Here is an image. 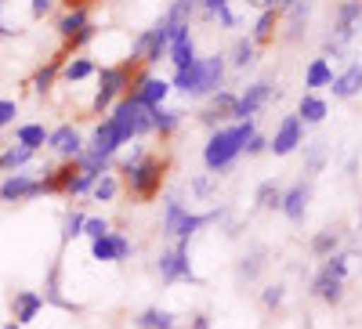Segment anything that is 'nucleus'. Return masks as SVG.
<instances>
[{
  "label": "nucleus",
  "mask_w": 362,
  "mask_h": 329,
  "mask_svg": "<svg viewBox=\"0 0 362 329\" xmlns=\"http://www.w3.org/2000/svg\"><path fill=\"white\" fill-rule=\"evenodd\" d=\"M254 134H257L254 119H235V127H218L214 134L206 138V145H203V163H206V170H214V174L228 170L239 156H243V145H247Z\"/></svg>",
  "instance_id": "nucleus-1"
},
{
  "label": "nucleus",
  "mask_w": 362,
  "mask_h": 329,
  "mask_svg": "<svg viewBox=\"0 0 362 329\" xmlns=\"http://www.w3.org/2000/svg\"><path fill=\"white\" fill-rule=\"evenodd\" d=\"M163 177H167V160L160 156H141L134 163H124V185L134 199H156L163 189Z\"/></svg>",
  "instance_id": "nucleus-2"
},
{
  "label": "nucleus",
  "mask_w": 362,
  "mask_h": 329,
  "mask_svg": "<svg viewBox=\"0 0 362 329\" xmlns=\"http://www.w3.org/2000/svg\"><path fill=\"white\" fill-rule=\"evenodd\" d=\"M138 66H141V62H138L134 54L127 58V62H119V66H102V73H98V91H95V102H90V109H95L98 116L109 112L119 98L127 95L131 76H134Z\"/></svg>",
  "instance_id": "nucleus-3"
},
{
  "label": "nucleus",
  "mask_w": 362,
  "mask_h": 329,
  "mask_svg": "<svg viewBox=\"0 0 362 329\" xmlns=\"http://www.w3.org/2000/svg\"><path fill=\"white\" fill-rule=\"evenodd\" d=\"M167 44H170V25L160 18L153 29H145V33L134 40V58H138V62L141 66H153V62H160V58L167 54Z\"/></svg>",
  "instance_id": "nucleus-4"
},
{
  "label": "nucleus",
  "mask_w": 362,
  "mask_h": 329,
  "mask_svg": "<svg viewBox=\"0 0 362 329\" xmlns=\"http://www.w3.org/2000/svg\"><path fill=\"white\" fill-rule=\"evenodd\" d=\"M160 279L163 282H196V272H192V261H189V246L185 243H177V246L160 253Z\"/></svg>",
  "instance_id": "nucleus-5"
},
{
  "label": "nucleus",
  "mask_w": 362,
  "mask_h": 329,
  "mask_svg": "<svg viewBox=\"0 0 362 329\" xmlns=\"http://www.w3.org/2000/svg\"><path fill=\"white\" fill-rule=\"evenodd\" d=\"M44 196V185L40 177H29V174H8L0 181V203H29V199H40Z\"/></svg>",
  "instance_id": "nucleus-6"
},
{
  "label": "nucleus",
  "mask_w": 362,
  "mask_h": 329,
  "mask_svg": "<svg viewBox=\"0 0 362 329\" xmlns=\"http://www.w3.org/2000/svg\"><path fill=\"white\" fill-rule=\"evenodd\" d=\"M300 145H305V124H300L297 112H293V116H286L279 124V131L268 138V152L272 156H290V152H297Z\"/></svg>",
  "instance_id": "nucleus-7"
},
{
  "label": "nucleus",
  "mask_w": 362,
  "mask_h": 329,
  "mask_svg": "<svg viewBox=\"0 0 362 329\" xmlns=\"http://www.w3.org/2000/svg\"><path fill=\"white\" fill-rule=\"evenodd\" d=\"M90 257L95 261H105V264H116V261H127L131 257V239L124 232H109L102 239L90 243Z\"/></svg>",
  "instance_id": "nucleus-8"
},
{
  "label": "nucleus",
  "mask_w": 362,
  "mask_h": 329,
  "mask_svg": "<svg viewBox=\"0 0 362 329\" xmlns=\"http://www.w3.org/2000/svg\"><path fill=\"white\" fill-rule=\"evenodd\" d=\"M47 148H54L62 160H76L83 152V138H80V131L73 124H62V127L47 131Z\"/></svg>",
  "instance_id": "nucleus-9"
},
{
  "label": "nucleus",
  "mask_w": 362,
  "mask_h": 329,
  "mask_svg": "<svg viewBox=\"0 0 362 329\" xmlns=\"http://www.w3.org/2000/svg\"><path fill=\"white\" fill-rule=\"evenodd\" d=\"M268 98H272V83H268V80L250 83L247 91L235 98V116H232V119H254V112H257Z\"/></svg>",
  "instance_id": "nucleus-10"
},
{
  "label": "nucleus",
  "mask_w": 362,
  "mask_h": 329,
  "mask_svg": "<svg viewBox=\"0 0 362 329\" xmlns=\"http://www.w3.org/2000/svg\"><path fill=\"white\" fill-rule=\"evenodd\" d=\"M44 311V297L37 289H18L11 297V322L18 325H29V322H37V315Z\"/></svg>",
  "instance_id": "nucleus-11"
},
{
  "label": "nucleus",
  "mask_w": 362,
  "mask_h": 329,
  "mask_svg": "<svg viewBox=\"0 0 362 329\" xmlns=\"http://www.w3.org/2000/svg\"><path fill=\"white\" fill-rule=\"evenodd\" d=\"M308 199H312V189H308L305 181H297V185L283 189V206H279V210H283L290 221H300V217L308 214Z\"/></svg>",
  "instance_id": "nucleus-12"
},
{
  "label": "nucleus",
  "mask_w": 362,
  "mask_h": 329,
  "mask_svg": "<svg viewBox=\"0 0 362 329\" xmlns=\"http://www.w3.org/2000/svg\"><path fill=\"white\" fill-rule=\"evenodd\" d=\"M235 98L239 95H232V91H214V95H210V105L199 112V119L206 127H214L218 119H232L235 116Z\"/></svg>",
  "instance_id": "nucleus-13"
},
{
  "label": "nucleus",
  "mask_w": 362,
  "mask_h": 329,
  "mask_svg": "<svg viewBox=\"0 0 362 329\" xmlns=\"http://www.w3.org/2000/svg\"><path fill=\"white\" fill-rule=\"evenodd\" d=\"M76 163L73 160H66L62 167H54V170H44V177H40V185H44V196L47 192H66L69 196V189H73V181H76Z\"/></svg>",
  "instance_id": "nucleus-14"
},
{
  "label": "nucleus",
  "mask_w": 362,
  "mask_h": 329,
  "mask_svg": "<svg viewBox=\"0 0 362 329\" xmlns=\"http://www.w3.org/2000/svg\"><path fill=\"white\" fill-rule=\"evenodd\" d=\"M358 22H362V0H344L341 11H337V40H334L337 47H341L344 40H351V37H355Z\"/></svg>",
  "instance_id": "nucleus-15"
},
{
  "label": "nucleus",
  "mask_w": 362,
  "mask_h": 329,
  "mask_svg": "<svg viewBox=\"0 0 362 329\" xmlns=\"http://www.w3.org/2000/svg\"><path fill=\"white\" fill-rule=\"evenodd\" d=\"M221 80H225V58H221V54L203 58V80H199V91H196V95H214V91H221Z\"/></svg>",
  "instance_id": "nucleus-16"
},
{
  "label": "nucleus",
  "mask_w": 362,
  "mask_h": 329,
  "mask_svg": "<svg viewBox=\"0 0 362 329\" xmlns=\"http://www.w3.org/2000/svg\"><path fill=\"white\" fill-rule=\"evenodd\" d=\"M62 66H66V51H58L54 58H47V62L37 69V76H33V91L37 95H47L51 87H54V80L62 76Z\"/></svg>",
  "instance_id": "nucleus-17"
},
{
  "label": "nucleus",
  "mask_w": 362,
  "mask_h": 329,
  "mask_svg": "<svg viewBox=\"0 0 362 329\" xmlns=\"http://www.w3.org/2000/svg\"><path fill=\"white\" fill-rule=\"evenodd\" d=\"M199 80H203V58H196V62L185 66V69H174V76H170V91L196 95V91H199Z\"/></svg>",
  "instance_id": "nucleus-18"
},
{
  "label": "nucleus",
  "mask_w": 362,
  "mask_h": 329,
  "mask_svg": "<svg viewBox=\"0 0 362 329\" xmlns=\"http://www.w3.org/2000/svg\"><path fill=\"white\" fill-rule=\"evenodd\" d=\"M329 91H334V98H355L362 91V66H348L341 76H334Z\"/></svg>",
  "instance_id": "nucleus-19"
},
{
  "label": "nucleus",
  "mask_w": 362,
  "mask_h": 329,
  "mask_svg": "<svg viewBox=\"0 0 362 329\" xmlns=\"http://www.w3.org/2000/svg\"><path fill=\"white\" fill-rule=\"evenodd\" d=\"M312 293L319 297V301H326V304H341V301H344V282L334 279L329 272H319V275L312 279Z\"/></svg>",
  "instance_id": "nucleus-20"
},
{
  "label": "nucleus",
  "mask_w": 362,
  "mask_h": 329,
  "mask_svg": "<svg viewBox=\"0 0 362 329\" xmlns=\"http://www.w3.org/2000/svg\"><path fill=\"white\" fill-rule=\"evenodd\" d=\"M221 217V210H206V214H185L181 217V225H177V232H174V239L177 243H185L189 246V239L199 232V228H206L210 221H218Z\"/></svg>",
  "instance_id": "nucleus-21"
},
{
  "label": "nucleus",
  "mask_w": 362,
  "mask_h": 329,
  "mask_svg": "<svg viewBox=\"0 0 362 329\" xmlns=\"http://www.w3.org/2000/svg\"><path fill=\"white\" fill-rule=\"evenodd\" d=\"M15 145L29 148V152H40V148L47 145V127L44 124H22V127H15Z\"/></svg>",
  "instance_id": "nucleus-22"
},
{
  "label": "nucleus",
  "mask_w": 362,
  "mask_h": 329,
  "mask_svg": "<svg viewBox=\"0 0 362 329\" xmlns=\"http://www.w3.org/2000/svg\"><path fill=\"white\" fill-rule=\"evenodd\" d=\"M33 156L37 152H29V148H22V145H11V148H4V152H0V174H18L22 167H29L33 163Z\"/></svg>",
  "instance_id": "nucleus-23"
},
{
  "label": "nucleus",
  "mask_w": 362,
  "mask_h": 329,
  "mask_svg": "<svg viewBox=\"0 0 362 329\" xmlns=\"http://www.w3.org/2000/svg\"><path fill=\"white\" fill-rule=\"evenodd\" d=\"M326 112H329V105L319 95H305L300 105H297V119H300V124H322Z\"/></svg>",
  "instance_id": "nucleus-24"
},
{
  "label": "nucleus",
  "mask_w": 362,
  "mask_h": 329,
  "mask_svg": "<svg viewBox=\"0 0 362 329\" xmlns=\"http://www.w3.org/2000/svg\"><path fill=\"white\" fill-rule=\"evenodd\" d=\"M83 25H90V15H87V8H69V11L62 15V22H58V37H62V40H69L73 33H80Z\"/></svg>",
  "instance_id": "nucleus-25"
},
{
  "label": "nucleus",
  "mask_w": 362,
  "mask_h": 329,
  "mask_svg": "<svg viewBox=\"0 0 362 329\" xmlns=\"http://www.w3.org/2000/svg\"><path fill=\"white\" fill-rule=\"evenodd\" d=\"M329 80H334L329 62H326V58H312V66L305 73V87H308V91H319V87H329Z\"/></svg>",
  "instance_id": "nucleus-26"
},
{
  "label": "nucleus",
  "mask_w": 362,
  "mask_h": 329,
  "mask_svg": "<svg viewBox=\"0 0 362 329\" xmlns=\"http://www.w3.org/2000/svg\"><path fill=\"white\" fill-rule=\"evenodd\" d=\"M177 124H181V112H177V109H167V105L153 109V131H156L160 138H170V134L177 131Z\"/></svg>",
  "instance_id": "nucleus-27"
},
{
  "label": "nucleus",
  "mask_w": 362,
  "mask_h": 329,
  "mask_svg": "<svg viewBox=\"0 0 362 329\" xmlns=\"http://www.w3.org/2000/svg\"><path fill=\"white\" fill-rule=\"evenodd\" d=\"M276 25H279V11H261V18L254 22V33H250V40L254 44H268L272 37H276Z\"/></svg>",
  "instance_id": "nucleus-28"
},
{
  "label": "nucleus",
  "mask_w": 362,
  "mask_h": 329,
  "mask_svg": "<svg viewBox=\"0 0 362 329\" xmlns=\"http://www.w3.org/2000/svg\"><path fill=\"white\" fill-rule=\"evenodd\" d=\"M44 304H54V308H66V311H80L73 301H66V297L62 293H58V268H51V272H47V282H44Z\"/></svg>",
  "instance_id": "nucleus-29"
},
{
  "label": "nucleus",
  "mask_w": 362,
  "mask_h": 329,
  "mask_svg": "<svg viewBox=\"0 0 362 329\" xmlns=\"http://www.w3.org/2000/svg\"><path fill=\"white\" fill-rule=\"evenodd\" d=\"M138 325H141V329H174L177 322H174V315H170L167 308H145V311L138 315Z\"/></svg>",
  "instance_id": "nucleus-30"
},
{
  "label": "nucleus",
  "mask_w": 362,
  "mask_h": 329,
  "mask_svg": "<svg viewBox=\"0 0 362 329\" xmlns=\"http://www.w3.org/2000/svg\"><path fill=\"white\" fill-rule=\"evenodd\" d=\"M98 69H95V62L90 58H69V62L62 66V80H69V83H80V80H87V76H95Z\"/></svg>",
  "instance_id": "nucleus-31"
},
{
  "label": "nucleus",
  "mask_w": 362,
  "mask_h": 329,
  "mask_svg": "<svg viewBox=\"0 0 362 329\" xmlns=\"http://www.w3.org/2000/svg\"><path fill=\"white\" fill-rule=\"evenodd\" d=\"M254 199H257V206H264V210H279L283 206V189L276 181H261Z\"/></svg>",
  "instance_id": "nucleus-32"
},
{
  "label": "nucleus",
  "mask_w": 362,
  "mask_h": 329,
  "mask_svg": "<svg viewBox=\"0 0 362 329\" xmlns=\"http://www.w3.org/2000/svg\"><path fill=\"white\" fill-rule=\"evenodd\" d=\"M337 243H341V235L334 228H322L315 239H312V253L315 257H329V253H337Z\"/></svg>",
  "instance_id": "nucleus-33"
},
{
  "label": "nucleus",
  "mask_w": 362,
  "mask_h": 329,
  "mask_svg": "<svg viewBox=\"0 0 362 329\" xmlns=\"http://www.w3.org/2000/svg\"><path fill=\"white\" fill-rule=\"evenodd\" d=\"M254 58H257V44H254L250 37L235 40V51H232V66H235V69H247V66H254Z\"/></svg>",
  "instance_id": "nucleus-34"
},
{
  "label": "nucleus",
  "mask_w": 362,
  "mask_h": 329,
  "mask_svg": "<svg viewBox=\"0 0 362 329\" xmlns=\"http://www.w3.org/2000/svg\"><path fill=\"white\" fill-rule=\"evenodd\" d=\"M185 214H189V210H185V203H181L177 196H170V199H167V214H163V232H167V235H174Z\"/></svg>",
  "instance_id": "nucleus-35"
},
{
  "label": "nucleus",
  "mask_w": 362,
  "mask_h": 329,
  "mask_svg": "<svg viewBox=\"0 0 362 329\" xmlns=\"http://www.w3.org/2000/svg\"><path fill=\"white\" fill-rule=\"evenodd\" d=\"M116 192H119V181H116L112 174H102V177H98V185L90 189V196H95L98 203H112V199H116Z\"/></svg>",
  "instance_id": "nucleus-36"
},
{
  "label": "nucleus",
  "mask_w": 362,
  "mask_h": 329,
  "mask_svg": "<svg viewBox=\"0 0 362 329\" xmlns=\"http://www.w3.org/2000/svg\"><path fill=\"white\" fill-rule=\"evenodd\" d=\"M112 228H109V221L105 217H83V235L95 243V239H102V235H109Z\"/></svg>",
  "instance_id": "nucleus-37"
},
{
  "label": "nucleus",
  "mask_w": 362,
  "mask_h": 329,
  "mask_svg": "<svg viewBox=\"0 0 362 329\" xmlns=\"http://www.w3.org/2000/svg\"><path fill=\"white\" fill-rule=\"evenodd\" d=\"M76 235H83V214L80 210L66 214V221H62V239H66V243H69V239H76Z\"/></svg>",
  "instance_id": "nucleus-38"
},
{
  "label": "nucleus",
  "mask_w": 362,
  "mask_h": 329,
  "mask_svg": "<svg viewBox=\"0 0 362 329\" xmlns=\"http://www.w3.org/2000/svg\"><path fill=\"white\" fill-rule=\"evenodd\" d=\"M95 33H98V29H95V22H90V25H83L80 33H73V37L66 40V54H69V51H76V47H87L90 40H95Z\"/></svg>",
  "instance_id": "nucleus-39"
},
{
  "label": "nucleus",
  "mask_w": 362,
  "mask_h": 329,
  "mask_svg": "<svg viewBox=\"0 0 362 329\" xmlns=\"http://www.w3.org/2000/svg\"><path fill=\"white\" fill-rule=\"evenodd\" d=\"M98 177L102 174H76V181H73V189H69V196H87L90 189L98 185Z\"/></svg>",
  "instance_id": "nucleus-40"
},
{
  "label": "nucleus",
  "mask_w": 362,
  "mask_h": 329,
  "mask_svg": "<svg viewBox=\"0 0 362 329\" xmlns=\"http://www.w3.org/2000/svg\"><path fill=\"white\" fill-rule=\"evenodd\" d=\"M283 301H286V286H264V293H261L264 308H279Z\"/></svg>",
  "instance_id": "nucleus-41"
},
{
  "label": "nucleus",
  "mask_w": 362,
  "mask_h": 329,
  "mask_svg": "<svg viewBox=\"0 0 362 329\" xmlns=\"http://www.w3.org/2000/svg\"><path fill=\"white\" fill-rule=\"evenodd\" d=\"M15 116H18V102H15V98H0V131L11 127Z\"/></svg>",
  "instance_id": "nucleus-42"
},
{
  "label": "nucleus",
  "mask_w": 362,
  "mask_h": 329,
  "mask_svg": "<svg viewBox=\"0 0 362 329\" xmlns=\"http://www.w3.org/2000/svg\"><path fill=\"white\" fill-rule=\"evenodd\" d=\"M134 131H138V134H148V131H153V109H138Z\"/></svg>",
  "instance_id": "nucleus-43"
},
{
  "label": "nucleus",
  "mask_w": 362,
  "mask_h": 329,
  "mask_svg": "<svg viewBox=\"0 0 362 329\" xmlns=\"http://www.w3.org/2000/svg\"><path fill=\"white\" fill-rule=\"evenodd\" d=\"M261 253H254V257H243V264H239V275H247V279H254L257 272H261V261H257Z\"/></svg>",
  "instance_id": "nucleus-44"
},
{
  "label": "nucleus",
  "mask_w": 362,
  "mask_h": 329,
  "mask_svg": "<svg viewBox=\"0 0 362 329\" xmlns=\"http://www.w3.org/2000/svg\"><path fill=\"white\" fill-rule=\"evenodd\" d=\"M264 148H268V138H264V134H254V138L243 145V152H247V156H257V152H264Z\"/></svg>",
  "instance_id": "nucleus-45"
},
{
  "label": "nucleus",
  "mask_w": 362,
  "mask_h": 329,
  "mask_svg": "<svg viewBox=\"0 0 362 329\" xmlns=\"http://www.w3.org/2000/svg\"><path fill=\"white\" fill-rule=\"evenodd\" d=\"M54 8V0H33V4H29V11H33V18H44L47 11Z\"/></svg>",
  "instance_id": "nucleus-46"
},
{
  "label": "nucleus",
  "mask_w": 362,
  "mask_h": 329,
  "mask_svg": "<svg viewBox=\"0 0 362 329\" xmlns=\"http://www.w3.org/2000/svg\"><path fill=\"white\" fill-rule=\"evenodd\" d=\"M214 15H218V22H221V25H228V29L235 25V15H232V8H228V4H225V8H218Z\"/></svg>",
  "instance_id": "nucleus-47"
},
{
  "label": "nucleus",
  "mask_w": 362,
  "mask_h": 329,
  "mask_svg": "<svg viewBox=\"0 0 362 329\" xmlns=\"http://www.w3.org/2000/svg\"><path fill=\"white\" fill-rule=\"evenodd\" d=\"M257 4H261L264 11H268V8L276 11V8H283V4H293V0H257Z\"/></svg>",
  "instance_id": "nucleus-48"
},
{
  "label": "nucleus",
  "mask_w": 362,
  "mask_h": 329,
  "mask_svg": "<svg viewBox=\"0 0 362 329\" xmlns=\"http://www.w3.org/2000/svg\"><path fill=\"white\" fill-rule=\"evenodd\" d=\"M199 4H203V8L210 11V15H214L218 8H225V4H228V0H199Z\"/></svg>",
  "instance_id": "nucleus-49"
},
{
  "label": "nucleus",
  "mask_w": 362,
  "mask_h": 329,
  "mask_svg": "<svg viewBox=\"0 0 362 329\" xmlns=\"http://www.w3.org/2000/svg\"><path fill=\"white\" fill-rule=\"evenodd\" d=\"M189 329H210V322H206V315H196V318H192V325H189Z\"/></svg>",
  "instance_id": "nucleus-50"
},
{
  "label": "nucleus",
  "mask_w": 362,
  "mask_h": 329,
  "mask_svg": "<svg viewBox=\"0 0 362 329\" xmlns=\"http://www.w3.org/2000/svg\"><path fill=\"white\" fill-rule=\"evenodd\" d=\"M66 8H87V0H62Z\"/></svg>",
  "instance_id": "nucleus-51"
},
{
  "label": "nucleus",
  "mask_w": 362,
  "mask_h": 329,
  "mask_svg": "<svg viewBox=\"0 0 362 329\" xmlns=\"http://www.w3.org/2000/svg\"><path fill=\"white\" fill-rule=\"evenodd\" d=\"M0 329H22L18 322H4V325H0Z\"/></svg>",
  "instance_id": "nucleus-52"
},
{
  "label": "nucleus",
  "mask_w": 362,
  "mask_h": 329,
  "mask_svg": "<svg viewBox=\"0 0 362 329\" xmlns=\"http://www.w3.org/2000/svg\"><path fill=\"white\" fill-rule=\"evenodd\" d=\"M189 4H199V0H189Z\"/></svg>",
  "instance_id": "nucleus-53"
},
{
  "label": "nucleus",
  "mask_w": 362,
  "mask_h": 329,
  "mask_svg": "<svg viewBox=\"0 0 362 329\" xmlns=\"http://www.w3.org/2000/svg\"><path fill=\"white\" fill-rule=\"evenodd\" d=\"M0 4H4V0H0Z\"/></svg>",
  "instance_id": "nucleus-54"
},
{
  "label": "nucleus",
  "mask_w": 362,
  "mask_h": 329,
  "mask_svg": "<svg viewBox=\"0 0 362 329\" xmlns=\"http://www.w3.org/2000/svg\"><path fill=\"white\" fill-rule=\"evenodd\" d=\"M174 329H177V325H174Z\"/></svg>",
  "instance_id": "nucleus-55"
}]
</instances>
